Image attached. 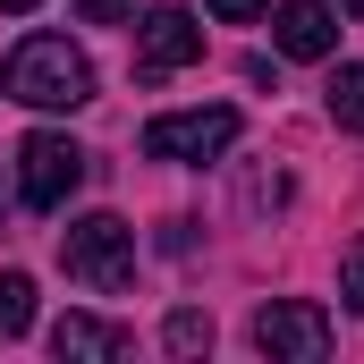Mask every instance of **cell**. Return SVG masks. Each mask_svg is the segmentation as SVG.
Wrapping results in <instances>:
<instances>
[{"instance_id": "6da1fadb", "label": "cell", "mask_w": 364, "mask_h": 364, "mask_svg": "<svg viewBox=\"0 0 364 364\" xmlns=\"http://www.w3.org/2000/svg\"><path fill=\"white\" fill-rule=\"evenodd\" d=\"M0 85H9V102H26V110H77V102H93V68H85V51L68 34H26L9 51Z\"/></svg>"}, {"instance_id": "7a4b0ae2", "label": "cell", "mask_w": 364, "mask_h": 364, "mask_svg": "<svg viewBox=\"0 0 364 364\" xmlns=\"http://www.w3.org/2000/svg\"><path fill=\"white\" fill-rule=\"evenodd\" d=\"M60 263H68V279H85V288H127V272H136V229L119 212H85V220L60 229Z\"/></svg>"}, {"instance_id": "3957f363", "label": "cell", "mask_w": 364, "mask_h": 364, "mask_svg": "<svg viewBox=\"0 0 364 364\" xmlns=\"http://www.w3.org/2000/svg\"><path fill=\"white\" fill-rule=\"evenodd\" d=\"M229 144H237V110H229V102H212V110H170V119L144 127V153H153V161H220Z\"/></svg>"}, {"instance_id": "277c9868", "label": "cell", "mask_w": 364, "mask_h": 364, "mask_svg": "<svg viewBox=\"0 0 364 364\" xmlns=\"http://www.w3.org/2000/svg\"><path fill=\"white\" fill-rule=\"evenodd\" d=\"M77 178H85V153H77L68 136H51V127H43V136H26V144H17V195H26L34 212H60V203L77 195Z\"/></svg>"}, {"instance_id": "5b68a950", "label": "cell", "mask_w": 364, "mask_h": 364, "mask_svg": "<svg viewBox=\"0 0 364 364\" xmlns=\"http://www.w3.org/2000/svg\"><path fill=\"white\" fill-rule=\"evenodd\" d=\"M255 348L263 356H288V364H322L331 356V314L305 305V296H272L255 314Z\"/></svg>"}, {"instance_id": "8992f818", "label": "cell", "mask_w": 364, "mask_h": 364, "mask_svg": "<svg viewBox=\"0 0 364 364\" xmlns=\"http://www.w3.org/2000/svg\"><path fill=\"white\" fill-rule=\"evenodd\" d=\"M195 60H203V17H186V9L136 17V68L144 77H170V68H195Z\"/></svg>"}, {"instance_id": "52a82bcc", "label": "cell", "mask_w": 364, "mask_h": 364, "mask_svg": "<svg viewBox=\"0 0 364 364\" xmlns=\"http://www.w3.org/2000/svg\"><path fill=\"white\" fill-rule=\"evenodd\" d=\"M272 34H279L288 60H331V51H339V17H331V0H279Z\"/></svg>"}, {"instance_id": "ba28073f", "label": "cell", "mask_w": 364, "mask_h": 364, "mask_svg": "<svg viewBox=\"0 0 364 364\" xmlns=\"http://www.w3.org/2000/svg\"><path fill=\"white\" fill-rule=\"evenodd\" d=\"M51 356H68V364H119L127 356V331H110V322H93V314H60V322H51Z\"/></svg>"}, {"instance_id": "9c48e42d", "label": "cell", "mask_w": 364, "mask_h": 364, "mask_svg": "<svg viewBox=\"0 0 364 364\" xmlns=\"http://www.w3.org/2000/svg\"><path fill=\"white\" fill-rule=\"evenodd\" d=\"M26 331H34V279L0 272V339H26Z\"/></svg>"}, {"instance_id": "30bf717a", "label": "cell", "mask_w": 364, "mask_h": 364, "mask_svg": "<svg viewBox=\"0 0 364 364\" xmlns=\"http://www.w3.org/2000/svg\"><path fill=\"white\" fill-rule=\"evenodd\" d=\"M331 119H339L348 136H364V68H339V77H331Z\"/></svg>"}, {"instance_id": "8fae6325", "label": "cell", "mask_w": 364, "mask_h": 364, "mask_svg": "<svg viewBox=\"0 0 364 364\" xmlns=\"http://www.w3.org/2000/svg\"><path fill=\"white\" fill-rule=\"evenodd\" d=\"M161 339H170V356H203V348H212V314H195V305H178Z\"/></svg>"}, {"instance_id": "7c38bea8", "label": "cell", "mask_w": 364, "mask_h": 364, "mask_svg": "<svg viewBox=\"0 0 364 364\" xmlns=\"http://www.w3.org/2000/svg\"><path fill=\"white\" fill-rule=\"evenodd\" d=\"M339 296H348V305L364 314V237L348 246V263H339Z\"/></svg>"}, {"instance_id": "4fadbf2b", "label": "cell", "mask_w": 364, "mask_h": 364, "mask_svg": "<svg viewBox=\"0 0 364 364\" xmlns=\"http://www.w3.org/2000/svg\"><path fill=\"white\" fill-rule=\"evenodd\" d=\"M77 9H85V26H127L136 17V0H77Z\"/></svg>"}, {"instance_id": "5bb4252c", "label": "cell", "mask_w": 364, "mask_h": 364, "mask_svg": "<svg viewBox=\"0 0 364 364\" xmlns=\"http://www.w3.org/2000/svg\"><path fill=\"white\" fill-rule=\"evenodd\" d=\"M212 17H229V26H246V17H263V0H212Z\"/></svg>"}, {"instance_id": "9a60e30c", "label": "cell", "mask_w": 364, "mask_h": 364, "mask_svg": "<svg viewBox=\"0 0 364 364\" xmlns=\"http://www.w3.org/2000/svg\"><path fill=\"white\" fill-rule=\"evenodd\" d=\"M0 9H9V17H26V9H43V0H0Z\"/></svg>"}, {"instance_id": "2e32d148", "label": "cell", "mask_w": 364, "mask_h": 364, "mask_svg": "<svg viewBox=\"0 0 364 364\" xmlns=\"http://www.w3.org/2000/svg\"><path fill=\"white\" fill-rule=\"evenodd\" d=\"M348 9H356V17H364V0H348Z\"/></svg>"}]
</instances>
